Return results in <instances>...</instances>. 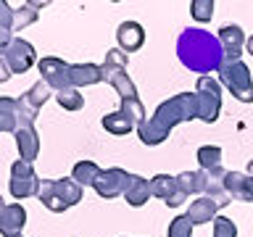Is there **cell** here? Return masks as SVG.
<instances>
[{"label":"cell","instance_id":"74e56055","mask_svg":"<svg viewBox=\"0 0 253 237\" xmlns=\"http://www.w3.org/2000/svg\"><path fill=\"white\" fill-rule=\"evenodd\" d=\"M11 237H24V235H11Z\"/></svg>","mask_w":253,"mask_h":237},{"label":"cell","instance_id":"4316f807","mask_svg":"<svg viewBox=\"0 0 253 237\" xmlns=\"http://www.w3.org/2000/svg\"><path fill=\"white\" fill-rule=\"evenodd\" d=\"M55 103H58L61 108H66V111H79L84 106V95L79 92L77 87H69V90L55 92Z\"/></svg>","mask_w":253,"mask_h":237},{"label":"cell","instance_id":"ffe728a7","mask_svg":"<svg viewBox=\"0 0 253 237\" xmlns=\"http://www.w3.org/2000/svg\"><path fill=\"white\" fill-rule=\"evenodd\" d=\"M216 211H219V205L213 203L211 198H198V200L190 203L187 216H190V221L198 227V224H209V221L216 219Z\"/></svg>","mask_w":253,"mask_h":237},{"label":"cell","instance_id":"2e32d148","mask_svg":"<svg viewBox=\"0 0 253 237\" xmlns=\"http://www.w3.org/2000/svg\"><path fill=\"white\" fill-rule=\"evenodd\" d=\"M0 129H3V132H13V134L19 129H24L19 98H0Z\"/></svg>","mask_w":253,"mask_h":237},{"label":"cell","instance_id":"9a60e30c","mask_svg":"<svg viewBox=\"0 0 253 237\" xmlns=\"http://www.w3.org/2000/svg\"><path fill=\"white\" fill-rule=\"evenodd\" d=\"M24 224H27V211H24L21 203L3 205V211H0V232H3V237L21 235Z\"/></svg>","mask_w":253,"mask_h":237},{"label":"cell","instance_id":"30bf717a","mask_svg":"<svg viewBox=\"0 0 253 237\" xmlns=\"http://www.w3.org/2000/svg\"><path fill=\"white\" fill-rule=\"evenodd\" d=\"M0 55L8 61V66L13 69V74L29 71L37 61V53H35V47H32V42H27V40H21V37H16L8 47H0Z\"/></svg>","mask_w":253,"mask_h":237},{"label":"cell","instance_id":"1f68e13d","mask_svg":"<svg viewBox=\"0 0 253 237\" xmlns=\"http://www.w3.org/2000/svg\"><path fill=\"white\" fill-rule=\"evenodd\" d=\"M190 13H193L195 21H211L213 16V0H193L190 3Z\"/></svg>","mask_w":253,"mask_h":237},{"label":"cell","instance_id":"3957f363","mask_svg":"<svg viewBox=\"0 0 253 237\" xmlns=\"http://www.w3.org/2000/svg\"><path fill=\"white\" fill-rule=\"evenodd\" d=\"M150 118L166 132H171L174 126L182 124V121H193V118H198V95L195 92L174 95V98L164 100Z\"/></svg>","mask_w":253,"mask_h":237},{"label":"cell","instance_id":"d590c367","mask_svg":"<svg viewBox=\"0 0 253 237\" xmlns=\"http://www.w3.org/2000/svg\"><path fill=\"white\" fill-rule=\"evenodd\" d=\"M245 47H248V53H251V55H253V37H251V40H248V45H245Z\"/></svg>","mask_w":253,"mask_h":237},{"label":"cell","instance_id":"5b68a950","mask_svg":"<svg viewBox=\"0 0 253 237\" xmlns=\"http://www.w3.org/2000/svg\"><path fill=\"white\" fill-rule=\"evenodd\" d=\"M219 79L240 103H253V77L243 61H224Z\"/></svg>","mask_w":253,"mask_h":237},{"label":"cell","instance_id":"8992f818","mask_svg":"<svg viewBox=\"0 0 253 237\" xmlns=\"http://www.w3.org/2000/svg\"><path fill=\"white\" fill-rule=\"evenodd\" d=\"M195 95H198V118L206 124H213L221 111V84L213 77H201Z\"/></svg>","mask_w":253,"mask_h":237},{"label":"cell","instance_id":"d6986e66","mask_svg":"<svg viewBox=\"0 0 253 237\" xmlns=\"http://www.w3.org/2000/svg\"><path fill=\"white\" fill-rule=\"evenodd\" d=\"M103 129L111 132V134H116V137H122V134H129L132 129H137V121L126 114V111H114V114H106L103 116Z\"/></svg>","mask_w":253,"mask_h":237},{"label":"cell","instance_id":"e0dca14e","mask_svg":"<svg viewBox=\"0 0 253 237\" xmlns=\"http://www.w3.org/2000/svg\"><path fill=\"white\" fill-rule=\"evenodd\" d=\"M71 87L82 90V87H90V84H98L103 82V66H95V63H71Z\"/></svg>","mask_w":253,"mask_h":237},{"label":"cell","instance_id":"7a4b0ae2","mask_svg":"<svg viewBox=\"0 0 253 237\" xmlns=\"http://www.w3.org/2000/svg\"><path fill=\"white\" fill-rule=\"evenodd\" d=\"M40 203L53 213H63L71 205H77L82 200V185H77L71 177L63 179H42L40 182Z\"/></svg>","mask_w":253,"mask_h":237},{"label":"cell","instance_id":"ac0fdd59","mask_svg":"<svg viewBox=\"0 0 253 237\" xmlns=\"http://www.w3.org/2000/svg\"><path fill=\"white\" fill-rule=\"evenodd\" d=\"M16 148H19L21 161L35 163V158L40 156V137H37L35 126H24V129L16 132Z\"/></svg>","mask_w":253,"mask_h":237},{"label":"cell","instance_id":"d6a6232c","mask_svg":"<svg viewBox=\"0 0 253 237\" xmlns=\"http://www.w3.org/2000/svg\"><path fill=\"white\" fill-rule=\"evenodd\" d=\"M213 237H237L235 221L227 216H216L213 219Z\"/></svg>","mask_w":253,"mask_h":237},{"label":"cell","instance_id":"8d00e7d4","mask_svg":"<svg viewBox=\"0 0 253 237\" xmlns=\"http://www.w3.org/2000/svg\"><path fill=\"white\" fill-rule=\"evenodd\" d=\"M248 177H253V158H251V163H248Z\"/></svg>","mask_w":253,"mask_h":237},{"label":"cell","instance_id":"6da1fadb","mask_svg":"<svg viewBox=\"0 0 253 237\" xmlns=\"http://www.w3.org/2000/svg\"><path fill=\"white\" fill-rule=\"evenodd\" d=\"M177 55L185 69L198 71L203 77L213 74V71H221V66L227 61L219 37H213L211 32L198 29V27H187L177 37Z\"/></svg>","mask_w":253,"mask_h":237},{"label":"cell","instance_id":"7c38bea8","mask_svg":"<svg viewBox=\"0 0 253 237\" xmlns=\"http://www.w3.org/2000/svg\"><path fill=\"white\" fill-rule=\"evenodd\" d=\"M201 174V193L203 198H211L213 203L219 205V208H224V205L232 200V198L227 195V190H224V169H213V171H198Z\"/></svg>","mask_w":253,"mask_h":237},{"label":"cell","instance_id":"f1b7e54d","mask_svg":"<svg viewBox=\"0 0 253 237\" xmlns=\"http://www.w3.org/2000/svg\"><path fill=\"white\" fill-rule=\"evenodd\" d=\"M177 185H179V190L187 198L198 195V193H201V174H198V171H182V174H177Z\"/></svg>","mask_w":253,"mask_h":237},{"label":"cell","instance_id":"ba28073f","mask_svg":"<svg viewBox=\"0 0 253 237\" xmlns=\"http://www.w3.org/2000/svg\"><path fill=\"white\" fill-rule=\"evenodd\" d=\"M40 74H42V82H47L53 87V92L69 90L71 87V63H66L63 58H55V55H45L37 63Z\"/></svg>","mask_w":253,"mask_h":237},{"label":"cell","instance_id":"83f0119b","mask_svg":"<svg viewBox=\"0 0 253 237\" xmlns=\"http://www.w3.org/2000/svg\"><path fill=\"white\" fill-rule=\"evenodd\" d=\"M37 21V8L35 3H24L19 8H13V32H19L24 27H29V24Z\"/></svg>","mask_w":253,"mask_h":237},{"label":"cell","instance_id":"4fadbf2b","mask_svg":"<svg viewBox=\"0 0 253 237\" xmlns=\"http://www.w3.org/2000/svg\"><path fill=\"white\" fill-rule=\"evenodd\" d=\"M216 37H219L221 47H224V58L227 61H240L243 45H248V42H245V32L237 27V24H227V27L219 29Z\"/></svg>","mask_w":253,"mask_h":237},{"label":"cell","instance_id":"9c48e42d","mask_svg":"<svg viewBox=\"0 0 253 237\" xmlns=\"http://www.w3.org/2000/svg\"><path fill=\"white\" fill-rule=\"evenodd\" d=\"M132 179H134V174H129V171H124V169H119V166H114V169H106V171H103L92 187H95V193H98L100 198L111 200V198L124 195L126 187L132 185Z\"/></svg>","mask_w":253,"mask_h":237},{"label":"cell","instance_id":"484cf974","mask_svg":"<svg viewBox=\"0 0 253 237\" xmlns=\"http://www.w3.org/2000/svg\"><path fill=\"white\" fill-rule=\"evenodd\" d=\"M198 163H201L203 171L221 169V148L219 145H203V148H198Z\"/></svg>","mask_w":253,"mask_h":237},{"label":"cell","instance_id":"603a6c76","mask_svg":"<svg viewBox=\"0 0 253 237\" xmlns=\"http://www.w3.org/2000/svg\"><path fill=\"white\" fill-rule=\"evenodd\" d=\"M21 98L27 100L32 108H37V111H40V108H42V106H45V103L50 100V98H55V92H53V87H50V84L40 79V82H35V84H32L29 90L21 95Z\"/></svg>","mask_w":253,"mask_h":237},{"label":"cell","instance_id":"cb8c5ba5","mask_svg":"<svg viewBox=\"0 0 253 237\" xmlns=\"http://www.w3.org/2000/svg\"><path fill=\"white\" fill-rule=\"evenodd\" d=\"M13 40V8L11 3L0 0V47H8Z\"/></svg>","mask_w":253,"mask_h":237},{"label":"cell","instance_id":"d4e9b609","mask_svg":"<svg viewBox=\"0 0 253 237\" xmlns=\"http://www.w3.org/2000/svg\"><path fill=\"white\" fill-rule=\"evenodd\" d=\"M137 134H140V140L145 142V145H161V142L169 137V132L161 129L153 118H145L142 124H137Z\"/></svg>","mask_w":253,"mask_h":237},{"label":"cell","instance_id":"8fae6325","mask_svg":"<svg viewBox=\"0 0 253 237\" xmlns=\"http://www.w3.org/2000/svg\"><path fill=\"white\" fill-rule=\"evenodd\" d=\"M150 190H153L156 198H161V200L169 205V208H177L187 200V195L179 190L177 185V177H171V174H156L153 179H150Z\"/></svg>","mask_w":253,"mask_h":237},{"label":"cell","instance_id":"e575fe53","mask_svg":"<svg viewBox=\"0 0 253 237\" xmlns=\"http://www.w3.org/2000/svg\"><path fill=\"white\" fill-rule=\"evenodd\" d=\"M11 74H13V69L8 66V61L0 55V82H8V79H11Z\"/></svg>","mask_w":253,"mask_h":237},{"label":"cell","instance_id":"277c9868","mask_svg":"<svg viewBox=\"0 0 253 237\" xmlns=\"http://www.w3.org/2000/svg\"><path fill=\"white\" fill-rule=\"evenodd\" d=\"M103 77H106V82L119 92L122 100L137 98V87H134V82L129 79V74H126V53L122 50V47H114V50L106 53V61H103Z\"/></svg>","mask_w":253,"mask_h":237},{"label":"cell","instance_id":"f546056e","mask_svg":"<svg viewBox=\"0 0 253 237\" xmlns=\"http://www.w3.org/2000/svg\"><path fill=\"white\" fill-rule=\"evenodd\" d=\"M245 177H248V174H240V171H227L224 174V190H227V195L232 198V200H240Z\"/></svg>","mask_w":253,"mask_h":237},{"label":"cell","instance_id":"836d02e7","mask_svg":"<svg viewBox=\"0 0 253 237\" xmlns=\"http://www.w3.org/2000/svg\"><path fill=\"white\" fill-rule=\"evenodd\" d=\"M122 111H126L134 121L142 124L145 121V106L140 103V98H132V100H122Z\"/></svg>","mask_w":253,"mask_h":237},{"label":"cell","instance_id":"52a82bcc","mask_svg":"<svg viewBox=\"0 0 253 237\" xmlns=\"http://www.w3.org/2000/svg\"><path fill=\"white\" fill-rule=\"evenodd\" d=\"M40 179L37 174H35V169H32V163H27V161H16L13 166H11V195L16 198V200H24V198H32V195H37L40 193Z\"/></svg>","mask_w":253,"mask_h":237},{"label":"cell","instance_id":"5bb4252c","mask_svg":"<svg viewBox=\"0 0 253 237\" xmlns=\"http://www.w3.org/2000/svg\"><path fill=\"white\" fill-rule=\"evenodd\" d=\"M116 42L124 53H134L140 50L142 42H145V29L137 21H122L116 29Z\"/></svg>","mask_w":253,"mask_h":237},{"label":"cell","instance_id":"7402d4cb","mask_svg":"<svg viewBox=\"0 0 253 237\" xmlns=\"http://www.w3.org/2000/svg\"><path fill=\"white\" fill-rule=\"evenodd\" d=\"M100 174H103V169L95 161H79V163H74V169H71V179L82 187H92Z\"/></svg>","mask_w":253,"mask_h":237},{"label":"cell","instance_id":"44dd1931","mask_svg":"<svg viewBox=\"0 0 253 237\" xmlns=\"http://www.w3.org/2000/svg\"><path fill=\"white\" fill-rule=\"evenodd\" d=\"M153 195V190H150V179L145 177H137L134 174V179H132V185L126 187V193H124V200L132 205V208H140V205H145L148 203V198Z\"/></svg>","mask_w":253,"mask_h":237},{"label":"cell","instance_id":"4dcf8cb0","mask_svg":"<svg viewBox=\"0 0 253 237\" xmlns=\"http://www.w3.org/2000/svg\"><path fill=\"white\" fill-rule=\"evenodd\" d=\"M193 221H190V216L187 213H182V216H177V219H171V224H169V229H166V235L169 237H193Z\"/></svg>","mask_w":253,"mask_h":237}]
</instances>
